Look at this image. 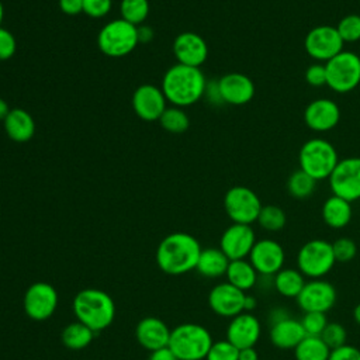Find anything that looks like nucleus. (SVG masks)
<instances>
[{"label":"nucleus","instance_id":"20e7f679","mask_svg":"<svg viewBox=\"0 0 360 360\" xmlns=\"http://www.w3.org/2000/svg\"><path fill=\"white\" fill-rule=\"evenodd\" d=\"M212 343V336L207 328L187 322L172 329L169 349L179 360H202Z\"/></svg>","mask_w":360,"mask_h":360},{"label":"nucleus","instance_id":"cd10ccee","mask_svg":"<svg viewBox=\"0 0 360 360\" xmlns=\"http://www.w3.org/2000/svg\"><path fill=\"white\" fill-rule=\"evenodd\" d=\"M305 283V276L292 267H283L273 276L274 290L285 298H297Z\"/></svg>","mask_w":360,"mask_h":360},{"label":"nucleus","instance_id":"2eb2a0df","mask_svg":"<svg viewBox=\"0 0 360 360\" xmlns=\"http://www.w3.org/2000/svg\"><path fill=\"white\" fill-rule=\"evenodd\" d=\"M246 292L229 284L228 281L219 283L208 292V305L214 314L222 318H233L245 312Z\"/></svg>","mask_w":360,"mask_h":360},{"label":"nucleus","instance_id":"4468645a","mask_svg":"<svg viewBox=\"0 0 360 360\" xmlns=\"http://www.w3.org/2000/svg\"><path fill=\"white\" fill-rule=\"evenodd\" d=\"M248 259L259 276H274L284 267L285 252L277 240L264 238L256 240Z\"/></svg>","mask_w":360,"mask_h":360},{"label":"nucleus","instance_id":"f8f14e48","mask_svg":"<svg viewBox=\"0 0 360 360\" xmlns=\"http://www.w3.org/2000/svg\"><path fill=\"white\" fill-rule=\"evenodd\" d=\"M343 39L340 38L336 27L316 25L311 28L304 39L307 53L321 62H328L343 51Z\"/></svg>","mask_w":360,"mask_h":360},{"label":"nucleus","instance_id":"ea45409f","mask_svg":"<svg viewBox=\"0 0 360 360\" xmlns=\"http://www.w3.org/2000/svg\"><path fill=\"white\" fill-rule=\"evenodd\" d=\"M112 7V0H83V13L91 18L105 17Z\"/></svg>","mask_w":360,"mask_h":360},{"label":"nucleus","instance_id":"37998d69","mask_svg":"<svg viewBox=\"0 0 360 360\" xmlns=\"http://www.w3.org/2000/svg\"><path fill=\"white\" fill-rule=\"evenodd\" d=\"M328 360H360V349L353 345H343L332 349Z\"/></svg>","mask_w":360,"mask_h":360},{"label":"nucleus","instance_id":"f257e3e1","mask_svg":"<svg viewBox=\"0 0 360 360\" xmlns=\"http://www.w3.org/2000/svg\"><path fill=\"white\" fill-rule=\"evenodd\" d=\"M200 242L187 232H173L165 236L156 249L158 267L170 276L186 274L195 270L200 253Z\"/></svg>","mask_w":360,"mask_h":360},{"label":"nucleus","instance_id":"3c124183","mask_svg":"<svg viewBox=\"0 0 360 360\" xmlns=\"http://www.w3.org/2000/svg\"><path fill=\"white\" fill-rule=\"evenodd\" d=\"M10 107L7 104V101L4 98L0 97V121H4V118L7 117V114L10 112Z\"/></svg>","mask_w":360,"mask_h":360},{"label":"nucleus","instance_id":"c03bdc74","mask_svg":"<svg viewBox=\"0 0 360 360\" xmlns=\"http://www.w3.org/2000/svg\"><path fill=\"white\" fill-rule=\"evenodd\" d=\"M59 8L68 15L83 13V0H59Z\"/></svg>","mask_w":360,"mask_h":360},{"label":"nucleus","instance_id":"dca6fc26","mask_svg":"<svg viewBox=\"0 0 360 360\" xmlns=\"http://www.w3.org/2000/svg\"><path fill=\"white\" fill-rule=\"evenodd\" d=\"M255 243L256 235L250 225L232 222L221 235L219 249L229 260H238L246 259Z\"/></svg>","mask_w":360,"mask_h":360},{"label":"nucleus","instance_id":"473e14b6","mask_svg":"<svg viewBox=\"0 0 360 360\" xmlns=\"http://www.w3.org/2000/svg\"><path fill=\"white\" fill-rule=\"evenodd\" d=\"M159 122L163 127V129H166L170 134H181L190 125L187 112L183 108L174 105L167 107L163 111V114L159 118Z\"/></svg>","mask_w":360,"mask_h":360},{"label":"nucleus","instance_id":"4c0bfd02","mask_svg":"<svg viewBox=\"0 0 360 360\" xmlns=\"http://www.w3.org/2000/svg\"><path fill=\"white\" fill-rule=\"evenodd\" d=\"M332 249L336 263H347L357 255V245L353 239L342 236L332 242Z\"/></svg>","mask_w":360,"mask_h":360},{"label":"nucleus","instance_id":"39448f33","mask_svg":"<svg viewBox=\"0 0 360 360\" xmlns=\"http://www.w3.org/2000/svg\"><path fill=\"white\" fill-rule=\"evenodd\" d=\"M339 162L335 146L323 138H311L300 149V169L316 181L329 179Z\"/></svg>","mask_w":360,"mask_h":360},{"label":"nucleus","instance_id":"09e8293b","mask_svg":"<svg viewBox=\"0 0 360 360\" xmlns=\"http://www.w3.org/2000/svg\"><path fill=\"white\" fill-rule=\"evenodd\" d=\"M138 38L139 42H149L153 38V31L149 27H138Z\"/></svg>","mask_w":360,"mask_h":360},{"label":"nucleus","instance_id":"a211bd4d","mask_svg":"<svg viewBox=\"0 0 360 360\" xmlns=\"http://www.w3.org/2000/svg\"><path fill=\"white\" fill-rule=\"evenodd\" d=\"M173 53L177 63L200 68L208 58V45L197 32L186 31L174 38Z\"/></svg>","mask_w":360,"mask_h":360},{"label":"nucleus","instance_id":"79ce46f5","mask_svg":"<svg viewBox=\"0 0 360 360\" xmlns=\"http://www.w3.org/2000/svg\"><path fill=\"white\" fill-rule=\"evenodd\" d=\"M15 51H17V41L14 35L8 30L0 27V60H7L13 58Z\"/></svg>","mask_w":360,"mask_h":360},{"label":"nucleus","instance_id":"72a5a7b5","mask_svg":"<svg viewBox=\"0 0 360 360\" xmlns=\"http://www.w3.org/2000/svg\"><path fill=\"white\" fill-rule=\"evenodd\" d=\"M120 14L122 20L138 27L149 15V1L148 0H121Z\"/></svg>","mask_w":360,"mask_h":360},{"label":"nucleus","instance_id":"2f4dec72","mask_svg":"<svg viewBox=\"0 0 360 360\" xmlns=\"http://www.w3.org/2000/svg\"><path fill=\"white\" fill-rule=\"evenodd\" d=\"M267 232H278L285 226L287 217L283 208L274 204L263 205L256 221Z\"/></svg>","mask_w":360,"mask_h":360},{"label":"nucleus","instance_id":"603ef678","mask_svg":"<svg viewBox=\"0 0 360 360\" xmlns=\"http://www.w3.org/2000/svg\"><path fill=\"white\" fill-rule=\"evenodd\" d=\"M353 319L360 326V302L353 308Z\"/></svg>","mask_w":360,"mask_h":360},{"label":"nucleus","instance_id":"c9c22d12","mask_svg":"<svg viewBox=\"0 0 360 360\" xmlns=\"http://www.w3.org/2000/svg\"><path fill=\"white\" fill-rule=\"evenodd\" d=\"M300 322L305 336H321L329 321L325 312H304Z\"/></svg>","mask_w":360,"mask_h":360},{"label":"nucleus","instance_id":"6ab92c4d","mask_svg":"<svg viewBox=\"0 0 360 360\" xmlns=\"http://www.w3.org/2000/svg\"><path fill=\"white\" fill-rule=\"evenodd\" d=\"M262 335V325L252 312H242L231 318L226 326V340L238 349L255 347Z\"/></svg>","mask_w":360,"mask_h":360},{"label":"nucleus","instance_id":"5701e85b","mask_svg":"<svg viewBox=\"0 0 360 360\" xmlns=\"http://www.w3.org/2000/svg\"><path fill=\"white\" fill-rule=\"evenodd\" d=\"M269 336L274 347L281 350H294V347L305 338V332L300 319L288 315L271 322Z\"/></svg>","mask_w":360,"mask_h":360},{"label":"nucleus","instance_id":"7c9ffc66","mask_svg":"<svg viewBox=\"0 0 360 360\" xmlns=\"http://www.w3.org/2000/svg\"><path fill=\"white\" fill-rule=\"evenodd\" d=\"M316 190V180L301 169L292 172L287 180V191L297 200L309 198Z\"/></svg>","mask_w":360,"mask_h":360},{"label":"nucleus","instance_id":"423d86ee","mask_svg":"<svg viewBox=\"0 0 360 360\" xmlns=\"http://www.w3.org/2000/svg\"><path fill=\"white\" fill-rule=\"evenodd\" d=\"M138 44V27L121 17L104 24L97 35L98 49L110 58L127 56Z\"/></svg>","mask_w":360,"mask_h":360},{"label":"nucleus","instance_id":"ddd939ff","mask_svg":"<svg viewBox=\"0 0 360 360\" xmlns=\"http://www.w3.org/2000/svg\"><path fill=\"white\" fill-rule=\"evenodd\" d=\"M302 312H328L338 301L335 285L323 278H311L295 298Z\"/></svg>","mask_w":360,"mask_h":360},{"label":"nucleus","instance_id":"1a4fd4ad","mask_svg":"<svg viewBox=\"0 0 360 360\" xmlns=\"http://www.w3.org/2000/svg\"><path fill=\"white\" fill-rule=\"evenodd\" d=\"M259 195L246 186H233L224 195V208L233 224L252 225L262 210Z\"/></svg>","mask_w":360,"mask_h":360},{"label":"nucleus","instance_id":"49530a36","mask_svg":"<svg viewBox=\"0 0 360 360\" xmlns=\"http://www.w3.org/2000/svg\"><path fill=\"white\" fill-rule=\"evenodd\" d=\"M148 360H179V359L174 356V353L167 346V347H162V349L150 352Z\"/></svg>","mask_w":360,"mask_h":360},{"label":"nucleus","instance_id":"4be33fe9","mask_svg":"<svg viewBox=\"0 0 360 360\" xmlns=\"http://www.w3.org/2000/svg\"><path fill=\"white\" fill-rule=\"evenodd\" d=\"M170 329L156 316L142 318L135 328V338L138 343L149 352L167 347L170 339Z\"/></svg>","mask_w":360,"mask_h":360},{"label":"nucleus","instance_id":"9b49d317","mask_svg":"<svg viewBox=\"0 0 360 360\" xmlns=\"http://www.w3.org/2000/svg\"><path fill=\"white\" fill-rule=\"evenodd\" d=\"M25 315L32 321L49 319L58 307V292L53 285L46 281L32 283L22 298Z\"/></svg>","mask_w":360,"mask_h":360},{"label":"nucleus","instance_id":"c85d7f7f","mask_svg":"<svg viewBox=\"0 0 360 360\" xmlns=\"http://www.w3.org/2000/svg\"><path fill=\"white\" fill-rule=\"evenodd\" d=\"M94 333V330L76 319L75 322H70L63 328L60 333V340L63 346L69 350H82L91 343Z\"/></svg>","mask_w":360,"mask_h":360},{"label":"nucleus","instance_id":"864d4df0","mask_svg":"<svg viewBox=\"0 0 360 360\" xmlns=\"http://www.w3.org/2000/svg\"><path fill=\"white\" fill-rule=\"evenodd\" d=\"M3 17H4V7H3V3L0 0V27H1V22H3Z\"/></svg>","mask_w":360,"mask_h":360},{"label":"nucleus","instance_id":"aec40b11","mask_svg":"<svg viewBox=\"0 0 360 360\" xmlns=\"http://www.w3.org/2000/svg\"><path fill=\"white\" fill-rule=\"evenodd\" d=\"M217 82L221 98L225 104L243 105L253 98L256 91L252 79L239 72L226 73Z\"/></svg>","mask_w":360,"mask_h":360},{"label":"nucleus","instance_id":"a18cd8bd","mask_svg":"<svg viewBox=\"0 0 360 360\" xmlns=\"http://www.w3.org/2000/svg\"><path fill=\"white\" fill-rule=\"evenodd\" d=\"M204 96L214 104H219L224 103L219 94V89H218V82L212 80V82H207V87H205V93Z\"/></svg>","mask_w":360,"mask_h":360},{"label":"nucleus","instance_id":"f704fd0d","mask_svg":"<svg viewBox=\"0 0 360 360\" xmlns=\"http://www.w3.org/2000/svg\"><path fill=\"white\" fill-rule=\"evenodd\" d=\"M336 30L345 44H353L360 41V15L359 14L345 15L339 21Z\"/></svg>","mask_w":360,"mask_h":360},{"label":"nucleus","instance_id":"f03ea898","mask_svg":"<svg viewBox=\"0 0 360 360\" xmlns=\"http://www.w3.org/2000/svg\"><path fill=\"white\" fill-rule=\"evenodd\" d=\"M207 79L200 68L176 63L162 79V91L174 107H188L204 97Z\"/></svg>","mask_w":360,"mask_h":360},{"label":"nucleus","instance_id":"7ed1b4c3","mask_svg":"<svg viewBox=\"0 0 360 360\" xmlns=\"http://www.w3.org/2000/svg\"><path fill=\"white\" fill-rule=\"evenodd\" d=\"M72 308L76 319L96 333L107 329L115 316V304L112 298L98 288L80 290L73 298Z\"/></svg>","mask_w":360,"mask_h":360},{"label":"nucleus","instance_id":"a19ab883","mask_svg":"<svg viewBox=\"0 0 360 360\" xmlns=\"http://www.w3.org/2000/svg\"><path fill=\"white\" fill-rule=\"evenodd\" d=\"M305 80L312 87L326 86V68L325 63H312L305 70Z\"/></svg>","mask_w":360,"mask_h":360},{"label":"nucleus","instance_id":"0eeeda50","mask_svg":"<svg viewBox=\"0 0 360 360\" xmlns=\"http://www.w3.org/2000/svg\"><path fill=\"white\" fill-rule=\"evenodd\" d=\"M335 263L332 243L325 239H311L297 253V269L309 280L323 278Z\"/></svg>","mask_w":360,"mask_h":360},{"label":"nucleus","instance_id":"58836bf2","mask_svg":"<svg viewBox=\"0 0 360 360\" xmlns=\"http://www.w3.org/2000/svg\"><path fill=\"white\" fill-rule=\"evenodd\" d=\"M238 356L239 349L225 339L212 343L205 360H238Z\"/></svg>","mask_w":360,"mask_h":360},{"label":"nucleus","instance_id":"9d476101","mask_svg":"<svg viewBox=\"0 0 360 360\" xmlns=\"http://www.w3.org/2000/svg\"><path fill=\"white\" fill-rule=\"evenodd\" d=\"M328 180L333 195L349 202L360 200V158L352 156L339 160Z\"/></svg>","mask_w":360,"mask_h":360},{"label":"nucleus","instance_id":"a878e982","mask_svg":"<svg viewBox=\"0 0 360 360\" xmlns=\"http://www.w3.org/2000/svg\"><path fill=\"white\" fill-rule=\"evenodd\" d=\"M229 262L231 260L219 248H207L201 250L195 270L208 278L222 277L228 270Z\"/></svg>","mask_w":360,"mask_h":360},{"label":"nucleus","instance_id":"b1692460","mask_svg":"<svg viewBox=\"0 0 360 360\" xmlns=\"http://www.w3.org/2000/svg\"><path fill=\"white\" fill-rule=\"evenodd\" d=\"M7 136L18 143L28 142L35 134V121L32 115L20 107L11 108L3 121Z\"/></svg>","mask_w":360,"mask_h":360},{"label":"nucleus","instance_id":"e433bc0d","mask_svg":"<svg viewBox=\"0 0 360 360\" xmlns=\"http://www.w3.org/2000/svg\"><path fill=\"white\" fill-rule=\"evenodd\" d=\"M321 339L326 343V346L332 350L340 347L347 343V330L339 322H328L326 328L323 329Z\"/></svg>","mask_w":360,"mask_h":360},{"label":"nucleus","instance_id":"c756f323","mask_svg":"<svg viewBox=\"0 0 360 360\" xmlns=\"http://www.w3.org/2000/svg\"><path fill=\"white\" fill-rule=\"evenodd\" d=\"M330 349L321 336H305L295 347V360H328Z\"/></svg>","mask_w":360,"mask_h":360},{"label":"nucleus","instance_id":"6e6552de","mask_svg":"<svg viewBox=\"0 0 360 360\" xmlns=\"http://www.w3.org/2000/svg\"><path fill=\"white\" fill-rule=\"evenodd\" d=\"M326 86L336 93H349L360 84V56L342 51L325 62Z\"/></svg>","mask_w":360,"mask_h":360},{"label":"nucleus","instance_id":"de8ad7c7","mask_svg":"<svg viewBox=\"0 0 360 360\" xmlns=\"http://www.w3.org/2000/svg\"><path fill=\"white\" fill-rule=\"evenodd\" d=\"M238 360H259V353L255 347H245L239 349Z\"/></svg>","mask_w":360,"mask_h":360},{"label":"nucleus","instance_id":"8fccbe9b","mask_svg":"<svg viewBox=\"0 0 360 360\" xmlns=\"http://www.w3.org/2000/svg\"><path fill=\"white\" fill-rule=\"evenodd\" d=\"M256 305H257L256 298H255L253 295L246 294V297H245V305H243L245 312H252V311L256 308Z\"/></svg>","mask_w":360,"mask_h":360},{"label":"nucleus","instance_id":"393cba45","mask_svg":"<svg viewBox=\"0 0 360 360\" xmlns=\"http://www.w3.org/2000/svg\"><path fill=\"white\" fill-rule=\"evenodd\" d=\"M322 219L332 229H342L352 221V202L338 195H330L322 205Z\"/></svg>","mask_w":360,"mask_h":360},{"label":"nucleus","instance_id":"412c9836","mask_svg":"<svg viewBox=\"0 0 360 360\" xmlns=\"http://www.w3.org/2000/svg\"><path fill=\"white\" fill-rule=\"evenodd\" d=\"M340 120V108L330 98H316L304 110V121L307 127L315 132H326L338 125Z\"/></svg>","mask_w":360,"mask_h":360},{"label":"nucleus","instance_id":"f3484780","mask_svg":"<svg viewBox=\"0 0 360 360\" xmlns=\"http://www.w3.org/2000/svg\"><path fill=\"white\" fill-rule=\"evenodd\" d=\"M132 108L143 121H159L167 108V100L160 87L155 84H141L132 94Z\"/></svg>","mask_w":360,"mask_h":360},{"label":"nucleus","instance_id":"bb28decb","mask_svg":"<svg viewBox=\"0 0 360 360\" xmlns=\"http://www.w3.org/2000/svg\"><path fill=\"white\" fill-rule=\"evenodd\" d=\"M225 277L229 284L246 292L256 285L259 273L248 259H238L229 262Z\"/></svg>","mask_w":360,"mask_h":360}]
</instances>
